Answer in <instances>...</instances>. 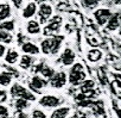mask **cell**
I'll return each mask as SVG.
<instances>
[{"instance_id": "1", "label": "cell", "mask_w": 121, "mask_h": 118, "mask_svg": "<svg viewBox=\"0 0 121 118\" xmlns=\"http://www.w3.org/2000/svg\"><path fill=\"white\" fill-rule=\"evenodd\" d=\"M86 80H87V73L84 72L83 65L80 62L74 63L73 67L70 68L69 75H68L69 84L73 86H77V85H82Z\"/></svg>"}, {"instance_id": "2", "label": "cell", "mask_w": 121, "mask_h": 118, "mask_svg": "<svg viewBox=\"0 0 121 118\" xmlns=\"http://www.w3.org/2000/svg\"><path fill=\"white\" fill-rule=\"evenodd\" d=\"M10 93L13 98H22V99H26L29 101H35L36 100V95L33 94V92L30 88H26V87H24L23 85H20L18 82L12 85V87L10 90Z\"/></svg>"}, {"instance_id": "3", "label": "cell", "mask_w": 121, "mask_h": 118, "mask_svg": "<svg viewBox=\"0 0 121 118\" xmlns=\"http://www.w3.org/2000/svg\"><path fill=\"white\" fill-rule=\"evenodd\" d=\"M62 23H63V18L60 16H52L50 19H49V23L45 25L44 28V35L45 36H49V37H53V36H57L59 30H60V26H62Z\"/></svg>"}, {"instance_id": "4", "label": "cell", "mask_w": 121, "mask_h": 118, "mask_svg": "<svg viewBox=\"0 0 121 118\" xmlns=\"http://www.w3.org/2000/svg\"><path fill=\"white\" fill-rule=\"evenodd\" d=\"M112 14H113V11L109 7H100L93 11V17L95 19V23L99 26H106Z\"/></svg>"}, {"instance_id": "5", "label": "cell", "mask_w": 121, "mask_h": 118, "mask_svg": "<svg viewBox=\"0 0 121 118\" xmlns=\"http://www.w3.org/2000/svg\"><path fill=\"white\" fill-rule=\"evenodd\" d=\"M52 13H53V10H52V6L49 3L40 4L39 7H38V11H37L39 23L40 24H46L48 20L52 17Z\"/></svg>"}, {"instance_id": "6", "label": "cell", "mask_w": 121, "mask_h": 118, "mask_svg": "<svg viewBox=\"0 0 121 118\" xmlns=\"http://www.w3.org/2000/svg\"><path fill=\"white\" fill-rule=\"evenodd\" d=\"M62 103V99L56 97V95H43L39 100H38V104L43 107H48V109H53V107H58Z\"/></svg>"}, {"instance_id": "7", "label": "cell", "mask_w": 121, "mask_h": 118, "mask_svg": "<svg viewBox=\"0 0 121 118\" xmlns=\"http://www.w3.org/2000/svg\"><path fill=\"white\" fill-rule=\"evenodd\" d=\"M68 81V75L64 72H58L55 73V75L49 80V84L52 88H62L65 86Z\"/></svg>"}, {"instance_id": "8", "label": "cell", "mask_w": 121, "mask_h": 118, "mask_svg": "<svg viewBox=\"0 0 121 118\" xmlns=\"http://www.w3.org/2000/svg\"><path fill=\"white\" fill-rule=\"evenodd\" d=\"M48 85V80L44 79L43 76H39V75H35L32 76L31 81L29 82V87L32 92H37V93H40V91Z\"/></svg>"}, {"instance_id": "9", "label": "cell", "mask_w": 121, "mask_h": 118, "mask_svg": "<svg viewBox=\"0 0 121 118\" xmlns=\"http://www.w3.org/2000/svg\"><path fill=\"white\" fill-rule=\"evenodd\" d=\"M120 24H121V11L117 10V11L113 12V14L110 16L108 23L106 24V30L107 31H110V32L117 31Z\"/></svg>"}, {"instance_id": "10", "label": "cell", "mask_w": 121, "mask_h": 118, "mask_svg": "<svg viewBox=\"0 0 121 118\" xmlns=\"http://www.w3.org/2000/svg\"><path fill=\"white\" fill-rule=\"evenodd\" d=\"M75 60H76V54L70 48H65L59 57V61L62 62L63 66H73L75 63Z\"/></svg>"}, {"instance_id": "11", "label": "cell", "mask_w": 121, "mask_h": 118, "mask_svg": "<svg viewBox=\"0 0 121 118\" xmlns=\"http://www.w3.org/2000/svg\"><path fill=\"white\" fill-rule=\"evenodd\" d=\"M37 11H38V6L35 1H30L24 9H23V12H22V17L24 19H31L32 17H35V14H37Z\"/></svg>"}, {"instance_id": "12", "label": "cell", "mask_w": 121, "mask_h": 118, "mask_svg": "<svg viewBox=\"0 0 121 118\" xmlns=\"http://www.w3.org/2000/svg\"><path fill=\"white\" fill-rule=\"evenodd\" d=\"M26 31L29 35L31 36H37L42 31V28H40V23L38 20H35V19H30L27 23H26Z\"/></svg>"}, {"instance_id": "13", "label": "cell", "mask_w": 121, "mask_h": 118, "mask_svg": "<svg viewBox=\"0 0 121 118\" xmlns=\"http://www.w3.org/2000/svg\"><path fill=\"white\" fill-rule=\"evenodd\" d=\"M22 50H23L24 54L31 55V56L38 55V54L40 52V48H39L37 44H35V43H32V42H30V41L26 42V43H24V44L22 45Z\"/></svg>"}, {"instance_id": "14", "label": "cell", "mask_w": 121, "mask_h": 118, "mask_svg": "<svg viewBox=\"0 0 121 118\" xmlns=\"http://www.w3.org/2000/svg\"><path fill=\"white\" fill-rule=\"evenodd\" d=\"M63 41H64V36H60V35L51 37V55L58 54L60 47H62Z\"/></svg>"}, {"instance_id": "15", "label": "cell", "mask_w": 121, "mask_h": 118, "mask_svg": "<svg viewBox=\"0 0 121 118\" xmlns=\"http://www.w3.org/2000/svg\"><path fill=\"white\" fill-rule=\"evenodd\" d=\"M102 56H103L102 51L100 49H97V48L89 49L88 52H87V58H88V61L91 62V63H96V62L101 61Z\"/></svg>"}, {"instance_id": "16", "label": "cell", "mask_w": 121, "mask_h": 118, "mask_svg": "<svg viewBox=\"0 0 121 118\" xmlns=\"http://www.w3.org/2000/svg\"><path fill=\"white\" fill-rule=\"evenodd\" d=\"M33 62H35V58L31 56V55H26L24 54L22 57H20V61H19V67L24 71H27L30 69L32 66H33Z\"/></svg>"}, {"instance_id": "17", "label": "cell", "mask_w": 121, "mask_h": 118, "mask_svg": "<svg viewBox=\"0 0 121 118\" xmlns=\"http://www.w3.org/2000/svg\"><path fill=\"white\" fill-rule=\"evenodd\" d=\"M12 14V10H11V5L7 3H3L0 4V23L9 19Z\"/></svg>"}, {"instance_id": "18", "label": "cell", "mask_w": 121, "mask_h": 118, "mask_svg": "<svg viewBox=\"0 0 121 118\" xmlns=\"http://www.w3.org/2000/svg\"><path fill=\"white\" fill-rule=\"evenodd\" d=\"M70 113V107L68 106H62V107H57L55 111H52L50 118H67Z\"/></svg>"}, {"instance_id": "19", "label": "cell", "mask_w": 121, "mask_h": 118, "mask_svg": "<svg viewBox=\"0 0 121 118\" xmlns=\"http://www.w3.org/2000/svg\"><path fill=\"white\" fill-rule=\"evenodd\" d=\"M18 58H19V54H18V51L14 50V49H9V50L6 51V54H5V61H6V63H9L10 66L17 63V62H18Z\"/></svg>"}, {"instance_id": "20", "label": "cell", "mask_w": 121, "mask_h": 118, "mask_svg": "<svg viewBox=\"0 0 121 118\" xmlns=\"http://www.w3.org/2000/svg\"><path fill=\"white\" fill-rule=\"evenodd\" d=\"M12 79H13V75L10 74L7 71H4L0 73V86H10L11 82H12Z\"/></svg>"}, {"instance_id": "21", "label": "cell", "mask_w": 121, "mask_h": 118, "mask_svg": "<svg viewBox=\"0 0 121 118\" xmlns=\"http://www.w3.org/2000/svg\"><path fill=\"white\" fill-rule=\"evenodd\" d=\"M40 52L44 55H51V37H46L40 42Z\"/></svg>"}, {"instance_id": "22", "label": "cell", "mask_w": 121, "mask_h": 118, "mask_svg": "<svg viewBox=\"0 0 121 118\" xmlns=\"http://www.w3.org/2000/svg\"><path fill=\"white\" fill-rule=\"evenodd\" d=\"M30 106V101L26 100V99H22V98H17L16 101H14V107L18 112H22L24 111L25 109H27Z\"/></svg>"}, {"instance_id": "23", "label": "cell", "mask_w": 121, "mask_h": 118, "mask_svg": "<svg viewBox=\"0 0 121 118\" xmlns=\"http://www.w3.org/2000/svg\"><path fill=\"white\" fill-rule=\"evenodd\" d=\"M55 69L52 68V67H50V66H48V65H44L43 66V68H42V71H40V75L44 78V79H46V80H50L53 75H55Z\"/></svg>"}, {"instance_id": "24", "label": "cell", "mask_w": 121, "mask_h": 118, "mask_svg": "<svg viewBox=\"0 0 121 118\" xmlns=\"http://www.w3.org/2000/svg\"><path fill=\"white\" fill-rule=\"evenodd\" d=\"M16 28V22L14 20H4L0 23V30L3 31H7V32H12Z\"/></svg>"}, {"instance_id": "25", "label": "cell", "mask_w": 121, "mask_h": 118, "mask_svg": "<svg viewBox=\"0 0 121 118\" xmlns=\"http://www.w3.org/2000/svg\"><path fill=\"white\" fill-rule=\"evenodd\" d=\"M12 41H13V37H12L11 32L0 30V43H3V44H10V43H12Z\"/></svg>"}, {"instance_id": "26", "label": "cell", "mask_w": 121, "mask_h": 118, "mask_svg": "<svg viewBox=\"0 0 121 118\" xmlns=\"http://www.w3.org/2000/svg\"><path fill=\"white\" fill-rule=\"evenodd\" d=\"M82 5L86 7V9H89V10H94L100 3L101 0H81Z\"/></svg>"}, {"instance_id": "27", "label": "cell", "mask_w": 121, "mask_h": 118, "mask_svg": "<svg viewBox=\"0 0 121 118\" xmlns=\"http://www.w3.org/2000/svg\"><path fill=\"white\" fill-rule=\"evenodd\" d=\"M94 86H95V82H94L93 80H86V81L81 85V91H82V93L88 92V91H93Z\"/></svg>"}, {"instance_id": "28", "label": "cell", "mask_w": 121, "mask_h": 118, "mask_svg": "<svg viewBox=\"0 0 121 118\" xmlns=\"http://www.w3.org/2000/svg\"><path fill=\"white\" fill-rule=\"evenodd\" d=\"M31 118H46V114L42 111V110H38V109H35L31 113Z\"/></svg>"}, {"instance_id": "29", "label": "cell", "mask_w": 121, "mask_h": 118, "mask_svg": "<svg viewBox=\"0 0 121 118\" xmlns=\"http://www.w3.org/2000/svg\"><path fill=\"white\" fill-rule=\"evenodd\" d=\"M6 117H9V109L3 104H0V118H6Z\"/></svg>"}, {"instance_id": "30", "label": "cell", "mask_w": 121, "mask_h": 118, "mask_svg": "<svg viewBox=\"0 0 121 118\" xmlns=\"http://www.w3.org/2000/svg\"><path fill=\"white\" fill-rule=\"evenodd\" d=\"M97 75H99V79L101 80V82L104 85V84H107V78H106V73H103V71L102 69H99L97 71Z\"/></svg>"}, {"instance_id": "31", "label": "cell", "mask_w": 121, "mask_h": 118, "mask_svg": "<svg viewBox=\"0 0 121 118\" xmlns=\"http://www.w3.org/2000/svg\"><path fill=\"white\" fill-rule=\"evenodd\" d=\"M5 68H6V71L10 73V74H12L13 76H19V72L17 71V69H14L13 67H11V66H5Z\"/></svg>"}, {"instance_id": "32", "label": "cell", "mask_w": 121, "mask_h": 118, "mask_svg": "<svg viewBox=\"0 0 121 118\" xmlns=\"http://www.w3.org/2000/svg\"><path fill=\"white\" fill-rule=\"evenodd\" d=\"M26 39H27V38H26L22 32H19V33H18V44H19V45H23L24 43L29 42V41H26Z\"/></svg>"}, {"instance_id": "33", "label": "cell", "mask_w": 121, "mask_h": 118, "mask_svg": "<svg viewBox=\"0 0 121 118\" xmlns=\"http://www.w3.org/2000/svg\"><path fill=\"white\" fill-rule=\"evenodd\" d=\"M6 99H7L6 91H4V90H0V104H1V103H4Z\"/></svg>"}, {"instance_id": "34", "label": "cell", "mask_w": 121, "mask_h": 118, "mask_svg": "<svg viewBox=\"0 0 121 118\" xmlns=\"http://www.w3.org/2000/svg\"><path fill=\"white\" fill-rule=\"evenodd\" d=\"M71 118H87V114L82 111H77V112H75V114Z\"/></svg>"}, {"instance_id": "35", "label": "cell", "mask_w": 121, "mask_h": 118, "mask_svg": "<svg viewBox=\"0 0 121 118\" xmlns=\"http://www.w3.org/2000/svg\"><path fill=\"white\" fill-rule=\"evenodd\" d=\"M6 47L3 44V43H0V57H3V56H5V54H6Z\"/></svg>"}, {"instance_id": "36", "label": "cell", "mask_w": 121, "mask_h": 118, "mask_svg": "<svg viewBox=\"0 0 121 118\" xmlns=\"http://www.w3.org/2000/svg\"><path fill=\"white\" fill-rule=\"evenodd\" d=\"M12 3H13L16 9H20V6L23 4V0H12Z\"/></svg>"}, {"instance_id": "37", "label": "cell", "mask_w": 121, "mask_h": 118, "mask_svg": "<svg viewBox=\"0 0 121 118\" xmlns=\"http://www.w3.org/2000/svg\"><path fill=\"white\" fill-rule=\"evenodd\" d=\"M16 118H30V116L27 114V113H25V112H18V114H17V117Z\"/></svg>"}, {"instance_id": "38", "label": "cell", "mask_w": 121, "mask_h": 118, "mask_svg": "<svg viewBox=\"0 0 121 118\" xmlns=\"http://www.w3.org/2000/svg\"><path fill=\"white\" fill-rule=\"evenodd\" d=\"M113 4L115 6H119V5H121V0H113Z\"/></svg>"}, {"instance_id": "39", "label": "cell", "mask_w": 121, "mask_h": 118, "mask_svg": "<svg viewBox=\"0 0 121 118\" xmlns=\"http://www.w3.org/2000/svg\"><path fill=\"white\" fill-rule=\"evenodd\" d=\"M46 1H48V0H35V3L36 4H39V5L43 4V3H46Z\"/></svg>"}, {"instance_id": "40", "label": "cell", "mask_w": 121, "mask_h": 118, "mask_svg": "<svg viewBox=\"0 0 121 118\" xmlns=\"http://www.w3.org/2000/svg\"><path fill=\"white\" fill-rule=\"evenodd\" d=\"M117 33H119V36H121V24H120V26L117 29Z\"/></svg>"}, {"instance_id": "41", "label": "cell", "mask_w": 121, "mask_h": 118, "mask_svg": "<svg viewBox=\"0 0 121 118\" xmlns=\"http://www.w3.org/2000/svg\"><path fill=\"white\" fill-rule=\"evenodd\" d=\"M6 118H9V117H6Z\"/></svg>"}]
</instances>
